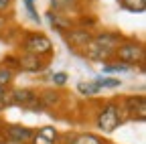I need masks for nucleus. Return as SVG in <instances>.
<instances>
[{
    "label": "nucleus",
    "mask_w": 146,
    "mask_h": 144,
    "mask_svg": "<svg viewBox=\"0 0 146 144\" xmlns=\"http://www.w3.org/2000/svg\"><path fill=\"white\" fill-rule=\"evenodd\" d=\"M126 37L118 31H100V33H94V39L91 43L81 51V57L94 61V63H108L114 59V53L116 49L120 47V43L124 41Z\"/></svg>",
    "instance_id": "obj_1"
},
{
    "label": "nucleus",
    "mask_w": 146,
    "mask_h": 144,
    "mask_svg": "<svg viewBox=\"0 0 146 144\" xmlns=\"http://www.w3.org/2000/svg\"><path fill=\"white\" fill-rule=\"evenodd\" d=\"M122 122H126V114H124V108H122L120 98L104 102L98 108L96 116H94L96 128L100 132H104V134H112L114 130H118Z\"/></svg>",
    "instance_id": "obj_2"
},
{
    "label": "nucleus",
    "mask_w": 146,
    "mask_h": 144,
    "mask_svg": "<svg viewBox=\"0 0 146 144\" xmlns=\"http://www.w3.org/2000/svg\"><path fill=\"white\" fill-rule=\"evenodd\" d=\"M53 41L45 33L39 31H25L21 41H18V51L21 53H31V55H39L45 59L53 57Z\"/></svg>",
    "instance_id": "obj_3"
},
{
    "label": "nucleus",
    "mask_w": 146,
    "mask_h": 144,
    "mask_svg": "<svg viewBox=\"0 0 146 144\" xmlns=\"http://www.w3.org/2000/svg\"><path fill=\"white\" fill-rule=\"evenodd\" d=\"M114 59L128 65V67H140L144 69V59H146V47L140 39H124L120 47L114 53Z\"/></svg>",
    "instance_id": "obj_4"
},
{
    "label": "nucleus",
    "mask_w": 146,
    "mask_h": 144,
    "mask_svg": "<svg viewBox=\"0 0 146 144\" xmlns=\"http://www.w3.org/2000/svg\"><path fill=\"white\" fill-rule=\"evenodd\" d=\"M4 104L6 106H18L25 110H41L39 106V94L33 87H10L4 94Z\"/></svg>",
    "instance_id": "obj_5"
},
{
    "label": "nucleus",
    "mask_w": 146,
    "mask_h": 144,
    "mask_svg": "<svg viewBox=\"0 0 146 144\" xmlns=\"http://www.w3.org/2000/svg\"><path fill=\"white\" fill-rule=\"evenodd\" d=\"M126 120H134V122H144L146 120V100L142 94H132V96H122L120 98Z\"/></svg>",
    "instance_id": "obj_6"
},
{
    "label": "nucleus",
    "mask_w": 146,
    "mask_h": 144,
    "mask_svg": "<svg viewBox=\"0 0 146 144\" xmlns=\"http://www.w3.org/2000/svg\"><path fill=\"white\" fill-rule=\"evenodd\" d=\"M33 138V128L23 124H2L0 130V140L6 144H29Z\"/></svg>",
    "instance_id": "obj_7"
},
{
    "label": "nucleus",
    "mask_w": 146,
    "mask_h": 144,
    "mask_svg": "<svg viewBox=\"0 0 146 144\" xmlns=\"http://www.w3.org/2000/svg\"><path fill=\"white\" fill-rule=\"evenodd\" d=\"M51 59L39 57V55H31V53H16V71H23V73H41L49 67Z\"/></svg>",
    "instance_id": "obj_8"
},
{
    "label": "nucleus",
    "mask_w": 146,
    "mask_h": 144,
    "mask_svg": "<svg viewBox=\"0 0 146 144\" xmlns=\"http://www.w3.org/2000/svg\"><path fill=\"white\" fill-rule=\"evenodd\" d=\"M61 37L65 39V43H67V47L71 51H75L77 55H81V51L91 43V39H94V31H87V29H81V27H73L65 35H61Z\"/></svg>",
    "instance_id": "obj_9"
},
{
    "label": "nucleus",
    "mask_w": 146,
    "mask_h": 144,
    "mask_svg": "<svg viewBox=\"0 0 146 144\" xmlns=\"http://www.w3.org/2000/svg\"><path fill=\"white\" fill-rule=\"evenodd\" d=\"M39 94V106L41 110H51V108H59L63 104V89L59 87H47V89H41Z\"/></svg>",
    "instance_id": "obj_10"
},
{
    "label": "nucleus",
    "mask_w": 146,
    "mask_h": 144,
    "mask_svg": "<svg viewBox=\"0 0 146 144\" xmlns=\"http://www.w3.org/2000/svg\"><path fill=\"white\" fill-rule=\"evenodd\" d=\"M45 19L49 21L51 29H53V31H57L59 35H65L69 29L75 27V21H73V16H67V14H61V12H53V10H49V12L45 14Z\"/></svg>",
    "instance_id": "obj_11"
},
{
    "label": "nucleus",
    "mask_w": 146,
    "mask_h": 144,
    "mask_svg": "<svg viewBox=\"0 0 146 144\" xmlns=\"http://www.w3.org/2000/svg\"><path fill=\"white\" fill-rule=\"evenodd\" d=\"M51 2V10L53 12H61L71 16L73 12H83V2L85 0H49Z\"/></svg>",
    "instance_id": "obj_12"
},
{
    "label": "nucleus",
    "mask_w": 146,
    "mask_h": 144,
    "mask_svg": "<svg viewBox=\"0 0 146 144\" xmlns=\"http://www.w3.org/2000/svg\"><path fill=\"white\" fill-rule=\"evenodd\" d=\"M59 132L55 126H43L39 130H33V138L29 144H57Z\"/></svg>",
    "instance_id": "obj_13"
},
{
    "label": "nucleus",
    "mask_w": 146,
    "mask_h": 144,
    "mask_svg": "<svg viewBox=\"0 0 146 144\" xmlns=\"http://www.w3.org/2000/svg\"><path fill=\"white\" fill-rule=\"evenodd\" d=\"M71 144H108V140L98 136V134H94V132H81V134L73 136Z\"/></svg>",
    "instance_id": "obj_14"
},
{
    "label": "nucleus",
    "mask_w": 146,
    "mask_h": 144,
    "mask_svg": "<svg viewBox=\"0 0 146 144\" xmlns=\"http://www.w3.org/2000/svg\"><path fill=\"white\" fill-rule=\"evenodd\" d=\"M73 21H75V27H81V29H87V31H91V29L98 25V19H96L94 14H87L85 10L79 12L77 16H73Z\"/></svg>",
    "instance_id": "obj_15"
},
{
    "label": "nucleus",
    "mask_w": 146,
    "mask_h": 144,
    "mask_svg": "<svg viewBox=\"0 0 146 144\" xmlns=\"http://www.w3.org/2000/svg\"><path fill=\"white\" fill-rule=\"evenodd\" d=\"M102 89L94 83V81H79L77 83V94H81L83 98H96Z\"/></svg>",
    "instance_id": "obj_16"
},
{
    "label": "nucleus",
    "mask_w": 146,
    "mask_h": 144,
    "mask_svg": "<svg viewBox=\"0 0 146 144\" xmlns=\"http://www.w3.org/2000/svg\"><path fill=\"white\" fill-rule=\"evenodd\" d=\"M102 71H104V75H108V73H126V71H132V67H128V65L112 59V61H108V63L102 65Z\"/></svg>",
    "instance_id": "obj_17"
},
{
    "label": "nucleus",
    "mask_w": 146,
    "mask_h": 144,
    "mask_svg": "<svg viewBox=\"0 0 146 144\" xmlns=\"http://www.w3.org/2000/svg\"><path fill=\"white\" fill-rule=\"evenodd\" d=\"M94 83H96L100 89H116V87H122V81H120V79H116V77H108V75L96 77Z\"/></svg>",
    "instance_id": "obj_18"
},
{
    "label": "nucleus",
    "mask_w": 146,
    "mask_h": 144,
    "mask_svg": "<svg viewBox=\"0 0 146 144\" xmlns=\"http://www.w3.org/2000/svg\"><path fill=\"white\" fill-rule=\"evenodd\" d=\"M14 77H16V71L0 63V85H2L4 89L10 87V85L14 83Z\"/></svg>",
    "instance_id": "obj_19"
},
{
    "label": "nucleus",
    "mask_w": 146,
    "mask_h": 144,
    "mask_svg": "<svg viewBox=\"0 0 146 144\" xmlns=\"http://www.w3.org/2000/svg\"><path fill=\"white\" fill-rule=\"evenodd\" d=\"M120 2H122V6H124L126 10H130V12L142 14V12L146 10V0H120Z\"/></svg>",
    "instance_id": "obj_20"
},
{
    "label": "nucleus",
    "mask_w": 146,
    "mask_h": 144,
    "mask_svg": "<svg viewBox=\"0 0 146 144\" xmlns=\"http://www.w3.org/2000/svg\"><path fill=\"white\" fill-rule=\"evenodd\" d=\"M23 4H25V10L29 14V19L39 25L41 23V14H39V10H36V2H35V0H23Z\"/></svg>",
    "instance_id": "obj_21"
},
{
    "label": "nucleus",
    "mask_w": 146,
    "mask_h": 144,
    "mask_svg": "<svg viewBox=\"0 0 146 144\" xmlns=\"http://www.w3.org/2000/svg\"><path fill=\"white\" fill-rule=\"evenodd\" d=\"M51 81H53V85L55 87H65L67 85V81H69V75L65 73V71H53L51 73Z\"/></svg>",
    "instance_id": "obj_22"
},
{
    "label": "nucleus",
    "mask_w": 146,
    "mask_h": 144,
    "mask_svg": "<svg viewBox=\"0 0 146 144\" xmlns=\"http://www.w3.org/2000/svg\"><path fill=\"white\" fill-rule=\"evenodd\" d=\"M16 0H0V14H8Z\"/></svg>",
    "instance_id": "obj_23"
},
{
    "label": "nucleus",
    "mask_w": 146,
    "mask_h": 144,
    "mask_svg": "<svg viewBox=\"0 0 146 144\" xmlns=\"http://www.w3.org/2000/svg\"><path fill=\"white\" fill-rule=\"evenodd\" d=\"M8 31V14H0V37Z\"/></svg>",
    "instance_id": "obj_24"
},
{
    "label": "nucleus",
    "mask_w": 146,
    "mask_h": 144,
    "mask_svg": "<svg viewBox=\"0 0 146 144\" xmlns=\"http://www.w3.org/2000/svg\"><path fill=\"white\" fill-rule=\"evenodd\" d=\"M4 94H6V89H4L2 85H0V102H2V100H4Z\"/></svg>",
    "instance_id": "obj_25"
},
{
    "label": "nucleus",
    "mask_w": 146,
    "mask_h": 144,
    "mask_svg": "<svg viewBox=\"0 0 146 144\" xmlns=\"http://www.w3.org/2000/svg\"><path fill=\"white\" fill-rule=\"evenodd\" d=\"M0 130H2V122H0Z\"/></svg>",
    "instance_id": "obj_26"
}]
</instances>
